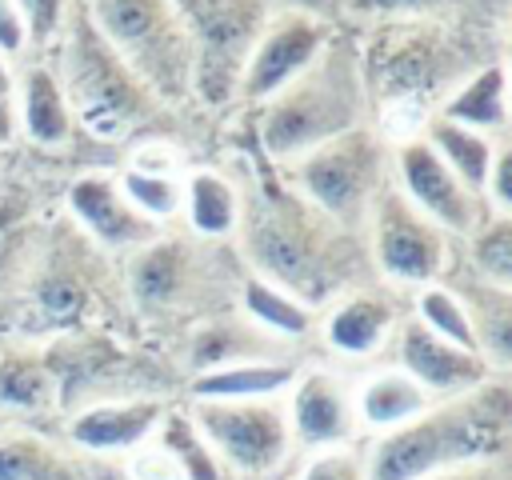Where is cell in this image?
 <instances>
[{
	"instance_id": "obj_1",
	"label": "cell",
	"mask_w": 512,
	"mask_h": 480,
	"mask_svg": "<svg viewBox=\"0 0 512 480\" xmlns=\"http://www.w3.org/2000/svg\"><path fill=\"white\" fill-rule=\"evenodd\" d=\"M508 392L484 388L460 404H448L400 432H392L372 456V480H420L452 460L488 456L504 444Z\"/></svg>"
},
{
	"instance_id": "obj_2",
	"label": "cell",
	"mask_w": 512,
	"mask_h": 480,
	"mask_svg": "<svg viewBox=\"0 0 512 480\" xmlns=\"http://www.w3.org/2000/svg\"><path fill=\"white\" fill-rule=\"evenodd\" d=\"M360 112V72L348 52H328L312 60L292 84L280 88L264 116V148L272 156H296L352 128Z\"/></svg>"
},
{
	"instance_id": "obj_3",
	"label": "cell",
	"mask_w": 512,
	"mask_h": 480,
	"mask_svg": "<svg viewBox=\"0 0 512 480\" xmlns=\"http://www.w3.org/2000/svg\"><path fill=\"white\" fill-rule=\"evenodd\" d=\"M92 8L96 32L140 84H152L172 96L184 92L192 44L188 28L180 24L168 0H92Z\"/></svg>"
},
{
	"instance_id": "obj_4",
	"label": "cell",
	"mask_w": 512,
	"mask_h": 480,
	"mask_svg": "<svg viewBox=\"0 0 512 480\" xmlns=\"http://www.w3.org/2000/svg\"><path fill=\"white\" fill-rule=\"evenodd\" d=\"M68 96L76 116L104 140H120L148 116V92L128 64L104 44L92 20L72 24L68 40Z\"/></svg>"
},
{
	"instance_id": "obj_5",
	"label": "cell",
	"mask_w": 512,
	"mask_h": 480,
	"mask_svg": "<svg viewBox=\"0 0 512 480\" xmlns=\"http://www.w3.org/2000/svg\"><path fill=\"white\" fill-rule=\"evenodd\" d=\"M248 252L268 276H276L284 288H296L304 296H320L336 284L324 232L308 220V208L296 200L292 204H264L252 216Z\"/></svg>"
},
{
	"instance_id": "obj_6",
	"label": "cell",
	"mask_w": 512,
	"mask_h": 480,
	"mask_svg": "<svg viewBox=\"0 0 512 480\" xmlns=\"http://www.w3.org/2000/svg\"><path fill=\"white\" fill-rule=\"evenodd\" d=\"M296 176L316 208L344 216V220L360 216L368 196L380 184V144L368 132L348 128L308 148L296 164Z\"/></svg>"
},
{
	"instance_id": "obj_7",
	"label": "cell",
	"mask_w": 512,
	"mask_h": 480,
	"mask_svg": "<svg viewBox=\"0 0 512 480\" xmlns=\"http://www.w3.org/2000/svg\"><path fill=\"white\" fill-rule=\"evenodd\" d=\"M368 80L380 88L384 112H412L424 120V104L444 80V48L420 28L384 32L368 52Z\"/></svg>"
},
{
	"instance_id": "obj_8",
	"label": "cell",
	"mask_w": 512,
	"mask_h": 480,
	"mask_svg": "<svg viewBox=\"0 0 512 480\" xmlns=\"http://www.w3.org/2000/svg\"><path fill=\"white\" fill-rule=\"evenodd\" d=\"M396 164H400V180H404L412 208H420L432 224L452 228V232L476 228V220H480L476 192L436 156V148L428 140H408L400 148Z\"/></svg>"
},
{
	"instance_id": "obj_9",
	"label": "cell",
	"mask_w": 512,
	"mask_h": 480,
	"mask_svg": "<svg viewBox=\"0 0 512 480\" xmlns=\"http://www.w3.org/2000/svg\"><path fill=\"white\" fill-rule=\"evenodd\" d=\"M376 260L396 280H432L444 264V236L420 208L388 192L376 208Z\"/></svg>"
},
{
	"instance_id": "obj_10",
	"label": "cell",
	"mask_w": 512,
	"mask_h": 480,
	"mask_svg": "<svg viewBox=\"0 0 512 480\" xmlns=\"http://www.w3.org/2000/svg\"><path fill=\"white\" fill-rule=\"evenodd\" d=\"M204 436L240 468L264 472L284 452V416L272 404H196Z\"/></svg>"
},
{
	"instance_id": "obj_11",
	"label": "cell",
	"mask_w": 512,
	"mask_h": 480,
	"mask_svg": "<svg viewBox=\"0 0 512 480\" xmlns=\"http://www.w3.org/2000/svg\"><path fill=\"white\" fill-rule=\"evenodd\" d=\"M320 44H324L320 20H312V16L276 20L244 68V92L248 96H276L292 76H300L316 60Z\"/></svg>"
},
{
	"instance_id": "obj_12",
	"label": "cell",
	"mask_w": 512,
	"mask_h": 480,
	"mask_svg": "<svg viewBox=\"0 0 512 480\" xmlns=\"http://www.w3.org/2000/svg\"><path fill=\"white\" fill-rule=\"evenodd\" d=\"M68 204L72 212L92 228V236H100L104 244L112 248H124V244H144L156 236V220L140 216L132 208V200L112 184V180H100V176H84L72 184L68 192Z\"/></svg>"
},
{
	"instance_id": "obj_13",
	"label": "cell",
	"mask_w": 512,
	"mask_h": 480,
	"mask_svg": "<svg viewBox=\"0 0 512 480\" xmlns=\"http://www.w3.org/2000/svg\"><path fill=\"white\" fill-rule=\"evenodd\" d=\"M400 356L412 372V380L420 388H468L484 376V360L468 348H456L448 340H440L432 328L424 324H408L400 336Z\"/></svg>"
},
{
	"instance_id": "obj_14",
	"label": "cell",
	"mask_w": 512,
	"mask_h": 480,
	"mask_svg": "<svg viewBox=\"0 0 512 480\" xmlns=\"http://www.w3.org/2000/svg\"><path fill=\"white\" fill-rule=\"evenodd\" d=\"M156 420H160V404H152V400L92 408L72 420V440H80L88 448H124V444L144 440Z\"/></svg>"
},
{
	"instance_id": "obj_15",
	"label": "cell",
	"mask_w": 512,
	"mask_h": 480,
	"mask_svg": "<svg viewBox=\"0 0 512 480\" xmlns=\"http://www.w3.org/2000/svg\"><path fill=\"white\" fill-rule=\"evenodd\" d=\"M292 412H296V428L304 440H340L348 428V400L340 384L324 372H312L296 388Z\"/></svg>"
},
{
	"instance_id": "obj_16",
	"label": "cell",
	"mask_w": 512,
	"mask_h": 480,
	"mask_svg": "<svg viewBox=\"0 0 512 480\" xmlns=\"http://www.w3.org/2000/svg\"><path fill=\"white\" fill-rule=\"evenodd\" d=\"M428 144L436 148V156H440V160H444V164H448L472 192L488 184L492 144H488L480 132L464 128V124H456V120L436 116V120H428Z\"/></svg>"
},
{
	"instance_id": "obj_17",
	"label": "cell",
	"mask_w": 512,
	"mask_h": 480,
	"mask_svg": "<svg viewBox=\"0 0 512 480\" xmlns=\"http://www.w3.org/2000/svg\"><path fill=\"white\" fill-rule=\"evenodd\" d=\"M20 116H24V128L32 140H40V144H64L68 140V100H64L52 72L32 68L24 76Z\"/></svg>"
},
{
	"instance_id": "obj_18",
	"label": "cell",
	"mask_w": 512,
	"mask_h": 480,
	"mask_svg": "<svg viewBox=\"0 0 512 480\" xmlns=\"http://www.w3.org/2000/svg\"><path fill=\"white\" fill-rule=\"evenodd\" d=\"M388 324H392V308L384 304V300H376V296H356V300H348V304H340L336 312H332V320H328V340H332V348H340V352H372L376 344H380V336L388 332Z\"/></svg>"
},
{
	"instance_id": "obj_19",
	"label": "cell",
	"mask_w": 512,
	"mask_h": 480,
	"mask_svg": "<svg viewBox=\"0 0 512 480\" xmlns=\"http://www.w3.org/2000/svg\"><path fill=\"white\" fill-rule=\"evenodd\" d=\"M444 120H456L472 132L480 128H500L504 124V68L492 64L484 72H476L448 104H444Z\"/></svg>"
},
{
	"instance_id": "obj_20",
	"label": "cell",
	"mask_w": 512,
	"mask_h": 480,
	"mask_svg": "<svg viewBox=\"0 0 512 480\" xmlns=\"http://www.w3.org/2000/svg\"><path fill=\"white\" fill-rule=\"evenodd\" d=\"M236 192L224 176L216 172H196L188 180V220L196 232H208V236H220L236 224Z\"/></svg>"
},
{
	"instance_id": "obj_21",
	"label": "cell",
	"mask_w": 512,
	"mask_h": 480,
	"mask_svg": "<svg viewBox=\"0 0 512 480\" xmlns=\"http://www.w3.org/2000/svg\"><path fill=\"white\" fill-rule=\"evenodd\" d=\"M288 376H292V368H284V364H232V368H216L204 380H196V392L200 396H228V400L260 396V392L280 388Z\"/></svg>"
},
{
	"instance_id": "obj_22",
	"label": "cell",
	"mask_w": 512,
	"mask_h": 480,
	"mask_svg": "<svg viewBox=\"0 0 512 480\" xmlns=\"http://www.w3.org/2000/svg\"><path fill=\"white\" fill-rule=\"evenodd\" d=\"M364 416L372 424H392V420H404L412 412H420L428 404L424 388L400 372H388V376H376L368 388H364Z\"/></svg>"
},
{
	"instance_id": "obj_23",
	"label": "cell",
	"mask_w": 512,
	"mask_h": 480,
	"mask_svg": "<svg viewBox=\"0 0 512 480\" xmlns=\"http://www.w3.org/2000/svg\"><path fill=\"white\" fill-rule=\"evenodd\" d=\"M136 292L144 304H164L172 300V292L180 288V276H184V252L176 248V240H160L152 244L140 260H136Z\"/></svg>"
},
{
	"instance_id": "obj_24",
	"label": "cell",
	"mask_w": 512,
	"mask_h": 480,
	"mask_svg": "<svg viewBox=\"0 0 512 480\" xmlns=\"http://www.w3.org/2000/svg\"><path fill=\"white\" fill-rule=\"evenodd\" d=\"M0 480H76V472L44 444L8 440L0 444Z\"/></svg>"
},
{
	"instance_id": "obj_25",
	"label": "cell",
	"mask_w": 512,
	"mask_h": 480,
	"mask_svg": "<svg viewBox=\"0 0 512 480\" xmlns=\"http://www.w3.org/2000/svg\"><path fill=\"white\" fill-rule=\"evenodd\" d=\"M120 192L132 200V208L148 220H160V216H172L176 204H180V188L172 176H156V172H140V168H128L124 180H120Z\"/></svg>"
},
{
	"instance_id": "obj_26",
	"label": "cell",
	"mask_w": 512,
	"mask_h": 480,
	"mask_svg": "<svg viewBox=\"0 0 512 480\" xmlns=\"http://www.w3.org/2000/svg\"><path fill=\"white\" fill-rule=\"evenodd\" d=\"M420 312H424V320L432 324V332H436L440 340L476 352L480 340H476L472 320H468V312H464V304H460L456 296H448V292H440V288H428V292L420 296Z\"/></svg>"
},
{
	"instance_id": "obj_27",
	"label": "cell",
	"mask_w": 512,
	"mask_h": 480,
	"mask_svg": "<svg viewBox=\"0 0 512 480\" xmlns=\"http://www.w3.org/2000/svg\"><path fill=\"white\" fill-rule=\"evenodd\" d=\"M244 300H248L252 316L268 320V324L280 328V332H304V328H308V312H304L292 296H284V292H276V288H268V284H260V280H252V284L244 288Z\"/></svg>"
},
{
	"instance_id": "obj_28",
	"label": "cell",
	"mask_w": 512,
	"mask_h": 480,
	"mask_svg": "<svg viewBox=\"0 0 512 480\" xmlns=\"http://www.w3.org/2000/svg\"><path fill=\"white\" fill-rule=\"evenodd\" d=\"M476 264L496 284H508V276H512V224H508V216H500L496 224H484L476 232Z\"/></svg>"
},
{
	"instance_id": "obj_29",
	"label": "cell",
	"mask_w": 512,
	"mask_h": 480,
	"mask_svg": "<svg viewBox=\"0 0 512 480\" xmlns=\"http://www.w3.org/2000/svg\"><path fill=\"white\" fill-rule=\"evenodd\" d=\"M44 392H48V380L36 364H4L0 368V400L32 408L44 400Z\"/></svg>"
},
{
	"instance_id": "obj_30",
	"label": "cell",
	"mask_w": 512,
	"mask_h": 480,
	"mask_svg": "<svg viewBox=\"0 0 512 480\" xmlns=\"http://www.w3.org/2000/svg\"><path fill=\"white\" fill-rule=\"evenodd\" d=\"M164 444H168L172 452H180V460H184V468H188V476H192V480H216L212 460H208V456H204V448L192 440V432H188V424H184L180 416H172V420H168V428H164Z\"/></svg>"
},
{
	"instance_id": "obj_31",
	"label": "cell",
	"mask_w": 512,
	"mask_h": 480,
	"mask_svg": "<svg viewBox=\"0 0 512 480\" xmlns=\"http://www.w3.org/2000/svg\"><path fill=\"white\" fill-rule=\"evenodd\" d=\"M20 20H24V36L32 40H52V32L60 28V12H64V0H12Z\"/></svg>"
},
{
	"instance_id": "obj_32",
	"label": "cell",
	"mask_w": 512,
	"mask_h": 480,
	"mask_svg": "<svg viewBox=\"0 0 512 480\" xmlns=\"http://www.w3.org/2000/svg\"><path fill=\"white\" fill-rule=\"evenodd\" d=\"M492 188V200L500 208V216H508V204H512V152H500L496 164L488 168V184Z\"/></svg>"
},
{
	"instance_id": "obj_33",
	"label": "cell",
	"mask_w": 512,
	"mask_h": 480,
	"mask_svg": "<svg viewBox=\"0 0 512 480\" xmlns=\"http://www.w3.org/2000/svg\"><path fill=\"white\" fill-rule=\"evenodd\" d=\"M40 300H44V308L48 312H72L76 304H80V288L72 284V280H64V276H52V280H44V288H40Z\"/></svg>"
},
{
	"instance_id": "obj_34",
	"label": "cell",
	"mask_w": 512,
	"mask_h": 480,
	"mask_svg": "<svg viewBox=\"0 0 512 480\" xmlns=\"http://www.w3.org/2000/svg\"><path fill=\"white\" fill-rule=\"evenodd\" d=\"M24 20L12 0H0V52H20L24 48Z\"/></svg>"
},
{
	"instance_id": "obj_35",
	"label": "cell",
	"mask_w": 512,
	"mask_h": 480,
	"mask_svg": "<svg viewBox=\"0 0 512 480\" xmlns=\"http://www.w3.org/2000/svg\"><path fill=\"white\" fill-rule=\"evenodd\" d=\"M304 480H360V472H356V460L348 456H324L308 468Z\"/></svg>"
},
{
	"instance_id": "obj_36",
	"label": "cell",
	"mask_w": 512,
	"mask_h": 480,
	"mask_svg": "<svg viewBox=\"0 0 512 480\" xmlns=\"http://www.w3.org/2000/svg\"><path fill=\"white\" fill-rule=\"evenodd\" d=\"M16 132V108H12V76L8 64L0 60V144H8Z\"/></svg>"
},
{
	"instance_id": "obj_37",
	"label": "cell",
	"mask_w": 512,
	"mask_h": 480,
	"mask_svg": "<svg viewBox=\"0 0 512 480\" xmlns=\"http://www.w3.org/2000/svg\"><path fill=\"white\" fill-rule=\"evenodd\" d=\"M420 4H428V0H352V8H360V12H408Z\"/></svg>"
},
{
	"instance_id": "obj_38",
	"label": "cell",
	"mask_w": 512,
	"mask_h": 480,
	"mask_svg": "<svg viewBox=\"0 0 512 480\" xmlns=\"http://www.w3.org/2000/svg\"><path fill=\"white\" fill-rule=\"evenodd\" d=\"M452 480H504V476H500V472H484V468H480V472H460V476H452Z\"/></svg>"
}]
</instances>
